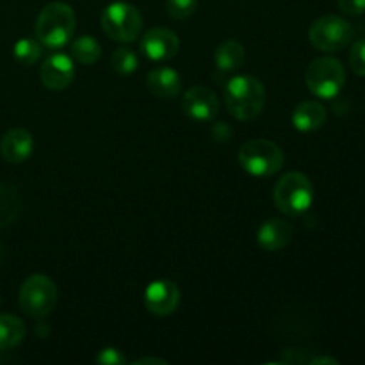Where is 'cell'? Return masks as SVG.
I'll return each instance as SVG.
<instances>
[{
    "label": "cell",
    "mask_w": 365,
    "mask_h": 365,
    "mask_svg": "<svg viewBox=\"0 0 365 365\" xmlns=\"http://www.w3.org/2000/svg\"><path fill=\"white\" fill-rule=\"evenodd\" d=\"M225 106L239 121L255 120L266 106V88L252 75H235L225 84Z\"/></svg>",
    "instance_id": "1"
},
{
    "label": "cell",
    "mask_w": 365,
    "mask_h": 365,
    "mask_svg": "<svg viewBox=\"0 0 365 365\" xmlns=\"http://www.w3.org/2000/svg\"><path fill=\"white\" fill-rule=\"evenodd\" d=\"M77 27L73 7L64 2H52L41 9L36 20V39L46 48H63L71 41Z\"/></svg>",
    "instance_id": "2"
},
{
    "label": "cell",
    "mask_w": 365,
    "mask_h": 365,
    "mask_svg": "<svg viewBox=\"0 0 365 365\" xmlns=\"http://www.w3.org/2000/svg\"><path fill=\"white\" fill-rule=\"evenodd\" d=\"M274 205L285 216H302L314 203V185L305 173L289 171L277 182L273 191Z\"/></svg>",
    "instance_id": "3"
},
{
    "label": "cell",
    "mask_w": 365,
    "mask_h": 365,
    "mask_svg": "<svg viewBox=\"0 0 365 365\" xmlns=\"http://www.w3.org/2000/svg\"><path fill=\"white\" fill-rule=\"evenodd\" d=\"M239 164L252 177H273L284 168V150L269 139H250L239 150Z\"/></svg>",
    "instance_id": "4"
},
{
    "label": "cell",
    "mask_w": 365,
    "mask_h": 365,
    "mask_svg": "<svg viewBox=\"0 0 365 365\" xmlns=\"http://www.w3.org/2000/svg\"><path fill=\"white\" fill-rule=\"evenodd\" d=\"M305 82L310 93L324 100H331L346 84V70L335 57H317L305 71Z\"/></svg>",
    "instance_id": "5"
},
{
    "label": "cell",
    "mask_w": 365,
    "mask_h": 365,
    "mask_svg": "<svg viewBox=\"0 0 365 365\" xmlns=\"http://www.w3.org/2000/svg\"><path fill=\"white\" fill-rule=\"evenodd\" d=\"M100 24L110 39L120 43H132L141 34L143 16L138 7L118 0L102 11Z\"/></svg>",
    "instance_id": "6"
},
{
    "label": "cell",
    "mask_w": 365,
    "mask_h": 365,
    "mask_svg": "<svg viewBox=\"0 0 365 365\" xmlns=\"http://www.w3.org/2000/svg\"><path fill=\"white\" fill-rule=\"evenodd\" d=\"M20 309L32 319H45L53 312L57 303V287L45 274H32L21 284Z\"/></svg>",
    "instance_id": "7"
},
{
    "label": "cell",
    "mask_w": 365,
    "mask_h": 365,
    "mask_svg": "<svg viewBox=\"0 0 365 365\" xmlns=\"http://www.w3.org/2000/svg\"><path fill=\"white\" fill-rule=\"evenodd\" d=\"M355 38V29L337 14H324L317 18L309 29V41L321 52H339Z\"/></svg>",
    "instance_id": "8"
},
{
    "label": "cell",
    "mask_w": 365,
    "mask_h": 365,
    "mask_svg": "<svg viewBox=\"0 0 365 365\" xmlns=\"http://www.w3.org/2000/svg\"><path fill=\"white\" fill-rule=\"evenodd\" d=\"M182 110L192 121H212L220 114V100L210 88L195 86L185 91Z\"/></svg>",
    "instance_id": "9"
},
{
    "label": "cell",
    "mask_w": 365,
    "mask_h": 365,
    "mask_svg": "<svg viewBox=\"0 0 365 365\" xmlns=\"http://www.w3.org/2000/svg\"><path fill=\"white\" fill-rule=\"evenodd\" d=\"M180 305V289L171 280H157L146 287L145 307L153 316H171Z\"/></svg>",
    "instance_id": "10"
},
{
    "label": "cell",
    "mask_w": 365,
    "mask_h": 365,
    "mask_svg": "<svg viewBox=\"0 0 365 365\" xmlns=\"http://www.w3.org/2000/svg\"><path fill=\"white\" fill-rule=\"evenodd\" d=\"M178 48H180V39L171 29L166 27L150 29L141 39V52L155 63L173 59Z\"/></svg>",
    "instance_id": "11"
},
{
    "label": "cell",
    "mask_w": 365,
    "mask_h": 365,
    "mask_svg": "<svg viewBox=\"0 0 365 365\" xmlns=\"http://www.w3.org/2000/svg\"><path fill=\"white\" fill-rule=\"evenodd\" d=\"M39 77L45 88L52 91H63L71 86L75 78L73 59L66 53H52L43 61L39 68Z\"/></svg>",
    "instance_id": "12"
},
{
    "label": "cell",
    "mask_w": 365,
    "mask_h": 365,
    "mask_svg": "<svg viewBox=\"0 0 365 365\" xmlns=\"http://www.w3.org/2000/svg\"><path fill=\"white\" fill-rule=\"evenodd\" d=\"M34 152V138L25 128H11L0 139V155L9 164H21Z\"/></svg>",
    "instance_id": "13"
},
{
    "label": "cell",
    "mask_w": 365,
    "mask_h": 365,
    "mask_svg": "<svg viewBox=\"0 0 365 365\" xmlns=\"http://www.w3.org/2000/svg\"><path fill=\"white\" fill-rule=\"evenodd\" d=\"M292 237H294L292 225L284 220H278V217L264 221L257 232V241H259L260 248L266 250V252L284 250L292 241Z\"/></svg>",
    "instance_id": "14"
},
{
    "label": "cell",
    "mask_w": 365,
    "mask_h": 365,
    "mask_svg": "<svg viewBox=\"0 0 365 365\" xmlns=\"http://www.w3.org/2000/svg\"><path fill=\"white\" fill-rule=\"evenodd\" d=\"M148 91L157 98H175L182 91V77L170 66H159L148 71Z\"/></svg>",
    "instance_id": "15"
},
{
    "label": "cell",
    "mask_w": 365,
    "mask_h": 365,
    "mask_svg": "<svg viewBox=\"0 0 365 365\" xmlns=\"http://www.w3.org/2000/svg\"><path fill=\"white\" fill-rule=\"evenodd\" d=\"M292 125L299 132H316L327 123L328 113L323 103L319 102H302L292 110Z\"/></svg>",
    "instance_id": "16"
},
{
    "label": "cell",
    "mask_w": 365,
    "mask_h": 365,
    "mask_svg": "<svg viewBox=\"0 0 365 365\" xmlns=\"http://www.w3.org/2000/svg\"><path fill=\"white\" fill-rule=\"evenodd\" d=\"M245 46L237 39H227L214 52V64L221 73H232V71L239 70L245 64Z\"/></svg>",
    "instance_id": "17"
},
{
    "label": "cell",
    "mask_w": 365,
    "mask_h": 365,
    "mask_svg": "<svg viewBox=\"0 0 365 365\" xmlns=\"http://www.w3.org/2000/svg\"><path fill=\"white\" fill-rule=\"evenodd\" d=\"M24 200L16 185L0 182V228L11 227L20 217Z\"/></svg>",
    "instance_id": "18"
},
{
    "label": "cell",
    "mask_w": 365,
    "mask_h": 365,
    "mask_svg": "<svg viewBox=\"0 0 365 365\" xmlns=\"http://www.w3.org/2000/svg\"><path fill=\"white\" fill-rule=\"evenodd\" d=\"M27 335V327L13 314L0 316V351H9L20 346Z\"/></svg>",
    "instance_id": "19"
},
{
    "label": "cell",
    "mask_w": 365,
    "mask_h": 365,
    "mask_svg": "<svg viewBox=\"0 0 365 365\" xmlns=\"http://www.w3.org/2000/svg\"><path fill=\"white\" fill-rule=\"evenodd\" d=\"M70 57L84 66H91L102 57V46L93 36L84 34L71 41L70 45Z\"/></svg>",
    "instance_id": "20"
},
{
    "label": "cell",
    "mask_w": 365,
    "mask_h": 365,
    "mask_svg": "<svg viewBox=\"0 0 365 365\" xmlns=\"http://www.w3.org/2000/svg\"><path fill=\"white\" fill-rule=\"evenodd\" d=\"M14 59L24 66H31L41 57L43 45L36 38H21L14 43Z\"/></svg>",
    "instance_id": "21"
},
{
    "label": "cell",
    "mask_w": 365,
    "mask_h": 365,
    "mask_svg": "<svg viewBox=\"0 0 365 365\" xmlns=\"http://www.w3.org/2000/svg\"><path fill=\"white\" fill-rule=\"evenodd\" d=\"M139 66V59L138 53L134 52L128 46H120L113 52L110 56V68L116 71L118 75H130L138 70Z\"/></svg>",
    "instance_id": "22"
},
{
    "label": "cell",
    "mask_w": 365,
    "mask_h": 365,
    "mask_svg": "<svg viewBox=\"0 0 365 365\" xmlns=\"http://www.w3.org/2000/svg\"><path fill=\"white\" fill-rule=\"evenodd\" d=\"M198 9V0H166V11L175 20H187Z\"/></svg>",
    "instance_id": "23"
},
{
    "label": "cell",
    "mask_w": 365,
    "mask_h": 365,
    "mask_svg": "<svg viewBox=\"0 0 365 365\" xmlns=\"http://www.w3.org/2000/svg\"><path fill=\"white\" fill-rule=\"evenodd\" d=\"M349 66L359 77H365V39H356L349 50Z\"/></svg>",
    "instance_id": "24"
},
{
    "label": "cell",
    "mask_w": 365,
    "mask_h": 365,
    "mask_svg": "<svg viewBox=\"0 0 365 365\" xmlns=\"http://www.w3.org/2000/svg\"><path fill=\"white\" fill-rule=\"evenodd\" d=\"M95 362L102 365H125L127 364V359H125V355L120 349L106 348L95 356Z\"/></svg>",
    "instance_id": "25"
},
{
    "label": "cell",
    "mask_w": 365,
    "mask_h": 365,
    "mask_svg": "<svg viewBox=\"0 0 365 365\" xmlns=\"http://www.w3.org/2000/svg\"><path fill=\"white\" fill-rule=\"evenodd\" d=\"M339 9L351 16H359L365 13V0H337Z\"/></svg>",
    "instance_id": "26"
},
{
    "label": "cell",
    "mask_w": 365,
    "mask_h": 365,
    "mask_svg": "<svg viewBox=\"0 0 365 365\" xmlns=\"http://www.w3.org/2000/svg\"><path fill=\"white\" fill-rule=\"evenodd\" d=\"M134 365H146V364H159V365H168L166 360L157 359V356H145V359H138L132 362Z\"/></svg>",
    "instance_id": "27"
},
{
    "label": "cell",
    "mask_w": 365,
    "mask_h": 365,
    "mask_svg": "<svg viewBox=\"0 0 365 365\" xmlns=\"http://www.w3.org/2000/svg\"><path fill=\"white\" fill-rule=\"evenodd\" d=\"M309 364L312 365H321V364H330V365H339V360L330 359V356H316V359H310Z\"/></svg>",
    "instance_id": "28"
},
{
    "label": "cell",
    "mask_w": 365,
    "mask_h": 365,
    "mask_svg": "<svg viewBox=\"0 0 365 365\" xmlns=\"http://www.w3.org/2000/svg\"><path fill=\"white\" fill-rule=\"evenodd\" d=\"M2 257H4V253H2V245H0V264H2Z\"/></svg>",
    "instance_id": "29"
}]
</instances>
